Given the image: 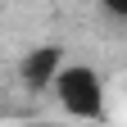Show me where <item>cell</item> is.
I'll list each match as a JSON object with an SVG mask.
<instances>
[{
  "mask_svg": "<svg viewBox=\"0 0 127 127\" xmlns=\"http://www.w3.org/2000/svg\"><path fill=\"white\" fill-rule=\"evenodd\" d=\"M50 95L55 104L68 114L73 123H95L104 118V77L82 59H64L55 82H50Z\"/></svg>",
  "mask_w": 127,
  "mask_h": 127,
  "instance_id": "cell-1",
  "label": "cell"
},
{
  "mask_svg": "<svg viewBox=\"0 0 127 127\" xmlns=\"http://www.w3.org/2000/svg\"><path fill=\"white\" fill-rule=\"evenodd\" d=\"M59 64H64V50H59V45H36V50H27V55H23L18 77H23L32 91H50L55 73H59Z\"/></svg>",
  "mask_w": 127,
  "mask_h": 127,
  "instance_id": "cell-2",
  "label": "cell"
},
{
  "mask_svg": "<svg viewBox=\"0 0 127 127\" xmlns=\"http://www.w3.org/2000/svg\"><path fill=\"white\" fill-rule=\"evenodd\" d=\"M109 18H118V23H127V0H95Z\"/></svg>",
  "mask_w": 127,
  "mask_h": 127,
  "instance_id": "cell-3",
  "label": "cell"
},
{
  "mask_svg": "<svg viewBox=\"0 0 127 127\" xmlns=\"http://www.w3.org/2000/svg\"><path fill=\"white\" fill-rule=\"evenodd\" d=\"M27 127H73V123H27Z\"/></svg>",
  "mask_w": 127,
  "mask_h": 127,
  "instance_id": "cell-4",
  "label": "cell"
}]
</instances>
